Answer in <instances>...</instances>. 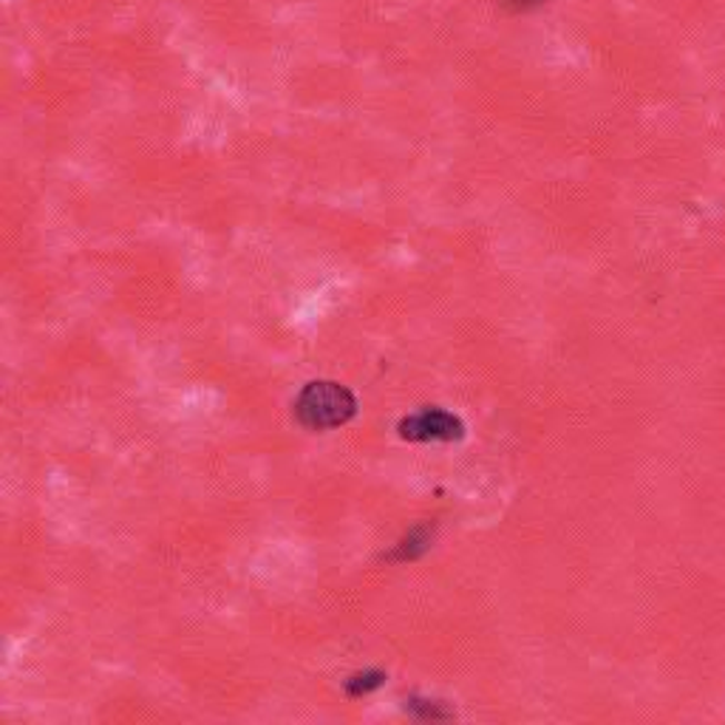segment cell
Segmentation results:
<instances>
[{"label": "cell", "instance_id": "cell-1", "mask_svg": "<svg viewBox=\"0 0 725 725\" xmlns=\"http://www.w3.org/2000/svg\"><path fill=\"white\" fill-rule=\"evenodd\" d=\"M292 414L307 431H335L357 417V397L335 380H312L295 397Z\"/></svg>", "mask_w": 725, "mask_h": 725}, {"label": "cell", "instance_id": "cell-2", "mask_svg": "<svg viewBox=\"0 0 725 725\" xmlns=\"http://www.w3.org/2000/svg\"><path fill=\"white\" fill-rule=\"evenodd\" d=\"M397 431L408 443H457L465 437V423L445 408L426 406L403 417Z\"/></svg>", "mask_w": 725, "mask_h": 725}, {"label": "cell", "instance_id": "cell-3", "mask_svg": "<svg viewBox=\"0 0 725 725\" xmlns=\"http://www.w3.org/2000/svg\"><path fill=\"white\" fill-rule=\"evenodd\" d=\"M431 542H434V527H428V525H417V527H411V530L406 533V536L400 538V542L395 544V550H388L386 556V562H391V564H411V562H417V558H423L426 556L428 550H431Z\"/></svg>", "mask_w": 725, "mask_h": 725}, {"label": "cell", "instance_id": "cell-4", "mask_svg": "<svg viewBox=\"0 0 725 725\" xmlns=\"http://www.w3.org/2000/svg\"><path fill=\"white\" fill-rule=\"evenodd\" d=\"M406 712L411 714L419 723H439V719H454L457 712L448 706L445 701H437V697H423V694H411L406 701Z\"/></svg>", "mask_w": 725, "mask_h": 725}, {"label": "cell", "instance_id": "cell-5", "mask_svg": "<svg viewBox=\"0 0 725 725\" xmlns=\"http://www.w3.org/2000/svg\"><path fill=\"white\" fill-rule=\"evenodd\" d=\"M388 675L383 669H366V672H355V675L346 681V694L349 697H369L371 692H377V688L386 686Z\"/></svg>", "mask_w": 725, "mask_h": 725}]
</instances>
